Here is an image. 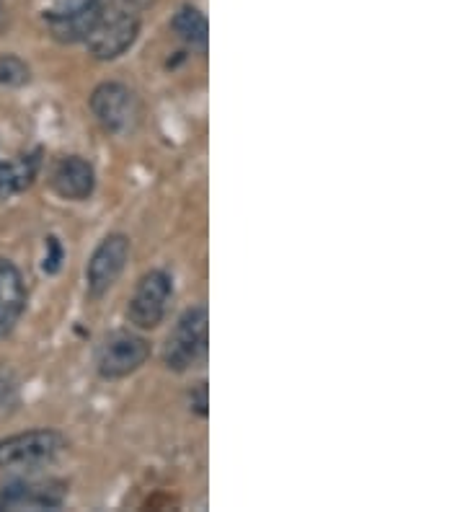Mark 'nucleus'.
Wrapping results in <instances>:
<instances>
[{
	"mask_svg": "<svg viewBox=\"0 0 465 512\" xmlns=\"http://www.w3.org/2000/svg\"><path fill=\"white\" fill-rule=\"evenodd\" d=\"M207 342H210V319L205 306H194L181 313L174 331L168 334L163 347V363L174 373H186L197 368L207 357Z\"/></svg>",
	"mask_w": 465,
	"mask_h": 512,
	"instance_id": "nucleus-1",
	"label": "nucleus"
},
{
	"mask_svg": "<svg viewBox=\"0 0 465 512\" xmlns=\"http://www.w3.org/2000/svg\"><path fill=\"white\" fill-rule=\"evenodd\" d=\"M26 308V285L19 267L0 259V337L19 324Z\"/></svg>",
	"mask_w": 465,
	"mask_h": 512,
	"instance_id": "nucleus-11",
	"label": "nucleus"
},
{
	"mask_svg": "<svg viewBox=\"0 0 465 512\" xmlns=\"http://www.w3.org/2000/svg\"><path fill=\"white\" fill-rule=\"evenodd\" d=\"M117 6L127 8V11H140V8H148L153 0H114Z\"/></svg>",
	"mask_w": 465,
	"mask_h": 512,
	"instance_id": "nucleus-17",
	"label": "nucleus"
},
{
	"mask_svg": "<svg viewBox=\"0 0 465 512\" xmlns=\"http://www.w3.org/2000/svg\"><path fill=\"white\" fill-rule=\"evenodd\" d=\"M42 169V150H31L24 156L0 163V202L11 200L13 194L29 189Z\"/></svg>",
	"mask_w": 465,
	"mask_h": 512,
	"instance_id": "nucleus-12",
	"label": "nucleus"
},
{
	"mask_svg": "<svg viewBox=\"0 0 465 512\" xmlns=\"http://www.w3.org/2000/svg\"><path fill=\"white\" fill-rule=\"evenodd\" d=\"M150 357V342L135 331L119 329L106 334L96 347V370L106 381L127 378L143 368Z\"/></svg>",
	"mask_w": 465,
	"mask_h": 512,
	"instance_id": "nucleus-3",
	"label": "nucleus"
},
{
	"mask_svg": "<svg viewBox=\"0 0 465 512\" xmlns=\"http://www.w3.org/2000/svg\"><path fill=\"white\" fill-rule=\"evenodd\" d=\"M174 298V280L163 269H153L148 275L140 277L135 285V293L127 306V319L137 329H155L166 319L168 303Z\"/></svg>",
	"mask_w": 465,
	"mask_h": 512,
	"instance_id": "nucleus-6",
	"label": "nucleus"
},
{
	"mask_svg": "<svg viewBox=\"0 0 465 512\" xmlns=\"http://www.w3.org/2000/svg\"><path fill=\"white\" fill-rule=\"evenodd\" d=\"M137 34H140L137 13L127 11V8L117 6L114 0H109V8H106V13L91 32V37L86 39L88 52L96 60L109 63V60H117V57L130 50L132 44L137 42Z\"/></svg>",
	"mask_w": 465,
	"mask_h": 512,
	"instance_id": "nucleus-4",
	"label": "nucleus"
},
{
	"mask_svg": "<svg viewBox=\"0 0 465 512\" xmlns=\"http://www.w3.org/2000/svg\"><path fill=\"white\" fill-rule=\"evenodd\" d=\"M50 187L62 200L83 202L96 189V171L81 156H65L52 166Z\"/></svg>",
	"mask_w": 465,
	"mask_h": 512,
	"instance_id": "nucleus-10",
	"label": "nucleus"
},
{
	"mask_svg": "<svg viewBox=\"0 0 465 512\" xmlns=\"http://www.w3.org/2000/svg\"><path fill=\"white\" fill-rule=\"evenodd\" d=\"M171 26H174L176 37L181 39L184 44H189V47H197V50L205 52L207 50V39H210V26H207V19L205 13L199 11V8L194 6H184L176 11L174 21H171Z\"/></svg>",
	"mask_w": 465,
	"mask_h": 512,
	"instance_id": "nucleus-13",
	"label": "nucleus"
},
{
	"mask_svg": "<svg viewBox=\"0 0 465 512\" xmlns=\"http://www.w3.org/2000/svg\"><path fill=\"white\" fill-rule=\"evenodd\" d=\"M130 259V238L124 233H112L106 236L96 249L86 267V290L88 298L99 300L114 288V282L122 277L124 267Z\"/></svg>",
	"mask_w": 465,
	"mask_h": 512,
	"instance_id": "nucleus-8",
	"label": "nucleus"
},
{
	"mask_svg": "<svg viewBox=\"0 0 465 512\" xmlns=\"http://www.w3.org/2000/svg\"><path fill=\"white\" fill-rule=\"evenodd\" d=\"M31 81L29 65L16 55H0V86L19 88Z\"/></svg>",
	"mask_w": 465,
	"mask_h": 512,
	"instance_id": "nucleus-14",
	"label": "nucleus"
},
{
	"mask_svg": "<svg viewBox=\"0 0 465 512\" xmlns=\"http://www.w3.org/2000/svg\"><path fill=\"white\" fill-rule=\"evenodd\" d=\"M88 104H91L96 122L106 132H114V135H124V132L135 130L137 119H140V107H137L135 94L124 83H101V86L93 88Z\"/></svg>",
	"mask_w": 465,
	"mask_h": 512,
	"instance_id": "nucleus-7",
	"label": "nucleus"
},
{
	"mask_svg": "<svg viewBox=\"0 0 465 512\" xmlns=\"http://www.w3.org/2000/svg\"><path fill=\"white\" fill-rule=\"evenodd\" d=\"M106 8H109V0H60L50 11H44V21L57 42H86Z\"/></svg>",
	"mask_w": 465,
	"mask_h": 512,
	"instance_id": "nucleus-5",
	"label": "nucleus"
},
{
	"mask_svg": "<svg viewBox=\"0 0 465 512\" xmlns=\"http://www.w3.org/2000/svg\"><path fill=\"white\" fill-rule=\"evenodd\" d=\"M207 383L199 381L197 388L192 391V409L199 414V417H207Z\"/></svg>",
	"mask_w": 465,
	"mask_h": 512,
	"instance_id": "nucleus-16",
	"label": "nucleus"
},
{
	"mask_svg": "<svg viewBox=\"0 0 465 512\" xmlns=\"http://www.w3.org/2000/svg\"><path fill=\"white\" fill-rule=\"evenodd\" d=\"M62 264V244L57 241L55 236L47 238V256H44V272L47 275H57V269H60Z\"/></svg>",
	"mask_w": 465,
	"mask_h": 512,
	"instance_id": "nucleus-15",
	"label": "nucleus"
},
{
	"mask_svg": "<svg viewBox=\"0 0 465 512\" xmlns=\"http://www.w3.org/2000/svg\"><path fill=\"white\" fill-rule=\"evenodd\" d=\"M68 450V440L57 430H29L0 440V469L37 471L50 466Z\"/></svg>",
	"mask_w": 465,
	"mask_h": 512,
	"instance_id": "nucleus-2",
	"label": "nucleus"
},
{
	"mask_svg": "<svg viewBox=\"0 0 465 512\" xmlns=\"http://www.w3.org/2000/svg\"><path fill=\"white\" fill-rule=\"evenodd\" d=\"M68 500V484L47 481H11L0 489V510H60Z\"/></svg>",
	"mask_w": 465,
	"mask_h": 512,
	"instance_id": "nucleus-9",
	"label": "nucleus"
}]
</instances>
